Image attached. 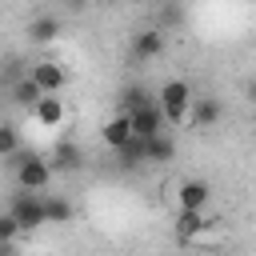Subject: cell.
<instances>
[{"label": "cell", "mask_w": 256, "mask_h": 256, "mask_svg": "<svg viewBox=\"0 0 256 256\" xmlns=\"http://www.w3.org/2000/svg\"><path fill=\"white\" fill-rule=\"evenodd\" d=\"M192 84L188 80H164L160 92H156V108L164 116V124H188V112H192Z\"/></svg>", "instance_id": "cell-1"}, {"label": "cell", "mask_w": 256, "mask_h": 256, "mask_svg": "<svg viewBox=\"0 0 256 256\" xmlns=\"http://www.w3.org/2000/svg\"><path fill=\"white\" fill-rule=\"evenodd\" d=\"M52 176H56V168H52V160H44V156H20V160H16V188H20V192L44 196L48 184H52Z\"/></svg>", "instance_id": "cell-2"}, {"label": "cell", "mask_w": 256, "mask_h": 256, "mask_svg": "<svg viewBox=\"0 0 256 256\" xmlns=\"http://www.w3.org/2000/svg\"><path fill=\"white\" fill-rule=\"evenodd\" d=\"M24 76L40 88V96H60V92L68 88V68H64L60 60H36Z\"/></svg>", "instance_id": "cell-3"}, {"label": "cell", "mask_w": 256, "mask_h": 256, "mask_svg": "<svg viewBox=\"0 0 256 256\" xmlns=\"http://www.w3.org/2000/svg\"><path fill=\"white\" fill-rule=\"evenodd\" d=\"M176 192H172V204H176V212H204V204L212 200V188H208V180H176L172 184Z\"/></svg>", "instance_id": "cell-4"}, {"label": "cell", "mask_w": 256, "mask_h": 256, "mask_svg": "<svg viewBox=\"0 0 256 256\" xmlns=\"http://www.w3.org/2000/svg\"><path fill=\"white\" fill-rule=\"evenodd\" d=\"M8 212H12V220L20 224V232L48 224V220H44V196H36V192H16L12 204H8Z\"/></svg>", "instance_id": "cell-5"}, {"label": "cell", "mask_w": 256, "mask_h": 256, "mask_svg": "<svg viewBox=\"0 0 256 256\" xmlns=\"http://www.w3.org/2000/svg\"><path fill=\"white\" fill-rule=\"evenodd\" d=\"M128 124H132V136H136V140H156V136L168 132V124H164L156 100L144 104V108H136V112H128Z\"/></svg>", "instance_id": "cell-6"}, {"label": "cell", "mask_w": 256, "mask_h": 256, "mask_svg": "<svg viewBox=\"0 0 256 256\" xmlns=\"http://www.w3.org/2000/svg\"><path fill=\"white\" fill-rule=\"evenodd\" d=\"M128 52H132V60H156V56L164 52V32H160L156 24H152V28H140V32L132 36Z\"/></svg>", "instance_id": "cell-7"}, {"label": "cell", "mask_w": 256, "mask_h": 256, "mask_svg": "<svg viewBox=\"0 0 256 256\" xmlns=\"http://www.w3.org/2000/svg\"><path fill=\"white\" fill-rule=\"evenodd\" d=\"M100 140L112 148V152H124L136 136H132V124H128V116L124 112H116V116H108L104 120V128H100Z\"/></svg>", "instance_id": "cell-8"}, {"label": "cell", "mask_w": 256, "mask_h": 256, "mask_svg": "<svg viewBox=\"0 0 256 256\" xmlns=\"http://www.w3.org/2000/svg\"><path fill=\"white\" fill-rule=\"evenodd\" d=\"M32 120L40 128H60L64 124V96H40L32 108Z\"/></svg>", "instance_id": "cell-9"}, {"label": "cell", "mask_w": 256, "mask_h": 256, "mask_svg": "<svg viewBox=\"0 0 256 256\" xmlns=\"http://www.w3.org/2000/svg\"><path fill=\"white\" fill-rule=\"evenodd\" d=\"M220 116H224V108H220L216 96H192V112H188L192 128H212Z\"/></svg>", "instance_id": "cell-10"}, {"label": "cell", "mask_w": 256, "mask_h": 256, "mask_svg": "<svg viewBox=\"0 0 256 256\" xmlns=\"http://www.w3.org/2000/svg\"><path fill=\"white\" fill-rule=\"evenodd\" d=\"M56 36H60V16L40 12V16L28 20V40H32V44H52Z\"/></svg>", "instance_id": "cell-11"}, {"label": "cell", "mask_w": 256, "mask_h": 256, "mask_svg": "<svg viewBox=\"0 0 256 256\" xmlns=\"http://www.w3.org/2000/svg\"><path fill=\"white\" fill-rule=\"evenodd\" d=\"M44 220H48V224L72 220V204H68L64 196H48V192H44Z\"/></svg>", "instance_id": "cell-12"}, {"label": "cell", "mask_w": 256, "mask_h": 256, "mask_svg": "<svg viewBox=\"0 0 256 256\" xmlns=\"http://www.w3.org/2000/svg\"><path fill=\"white\" fill-rule=\"evenodd\" d=\"M12 100H16V104H24V108L32 112V108H36V100H40V88H36L28 76H20V80L12 84Z\"/></svg>", "instance_id": "cell-13"}, {"label": "cell", "mask_w": 256, "mask_h": 256, "mask_svg": "<svg viewBox=\"0 0 256 256\" xmlns=\"http://www.w3.org/2000/svg\"><path fill=\"white\" fill-rule=\"evenodd\" d=\"M208 228V220H204V212H176V232L188 240V236H196V232H204Z\"/></svg>", "instance_id": "cell-14"}, {"label": "cell", "mask_w": 256, "mask_h": 256, "mask_svg": "<svg viewBox=\"0 0 256 256\" xmlns=\"http://www.w3.org/2000/svg\"><path fill=\"white\" fill-rule=\"evenodd\" d=\"M8 156H20V128L0 120V160H8Z\"/></svg>", "instance_id": "cell-15"}, {"label": "cell", "mask_w": 256, "mask_h": 256, "mask_svg": "<svg viewBox=\"0 0 256 256\" xmlns=\"http://www.w3.org/2000/svg\"><path fill=\"white\" fill-rule=\"evenodd\" d=\"M20 236V224L12 220V212H0V244L4 248H12V240Z\"/></svg>", "instance_id": "cell-16"}, {"label": "cell", "mask_w": 256, "mask_h": 256, "mask_svg": "<svg viewBox=\"0 0 256 256\" xmlns=\"http://www.w3.org/2000/svg\"><path fill=\"white\" fill-rule=\"evenodd\" d=\"M180 20H184V12H180V8H164L156 28H160V32H168V28H172V24H180Z\"/></svg>", "instance_id": "cell-17"}, {"label": "cell", "mask_w": 256, "mask_h": 256, "mask_svg": "<svg viewBox=\"0 0 256 256\" xmlns=\"http://www.w3.org/2000/svg\"><path fill=\"white\" fill-rule=\"evenodd\" d=\"M80 160H76V148H60V160L52 164V168H76Z\"/></svg>", "instance_id": "cell-18"}, {"label": "cell", "mask_w": 256, "mask_h": 256, "mask_svg": "<svg viewBox=\"0 0 256 256\" xmlns=\"http://www.w3.org/2000/svg\"><path fill=\"white\" fill-rule=\"evenodd\" d=\"M0 256H12V248H4V244H0Z\"/></svg>", "instance_id": "cell-19"}]
</instances>
